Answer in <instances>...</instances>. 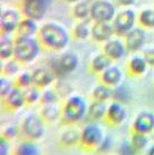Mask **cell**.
<instances>
[{"label": "cell", "mask_w": 154, "mask_h": 155, "mask_svg": "<svg viewBox=\"0 0 154 155\" xmlns=\"http://www.w3.org/2000/svg\"><path fill=\"white\" fill-rule=\"evenodd\" d=\"M56 71L59 74H69L73 73L78 66L79 59L75 53H65L58 58Z\"/></svg>", "instance_id": "5bb4252c"}, {"label": "cell", "mask_w": 154, "mask_h": 155, "mask_svg": "<svg viewBox=\"0 0 154 155\" xmlns=\"http://www.w3.org/2000/svg\"><path fill=\"white\" fill-rule=\"evenodd\" d=\"M55 81V74L45 68H37L32 71V85L38 88H47Z\"/></svg>", "instance_id": "d6986e66"}, {"label": "cell", "mask_w": 154, "mask_h": 155, "mask_svg": "<svg viewBox=\"0 0 154 155\" xmlns=\"http://www.w3.org/2000/svg\"><path fill=\"white\" fill-rule=\"evenodd\" d=\"M126 118H127V112L122 103L114 101L109 104L105 116L106 123L112 126H119L125 122Z\"/></svg>", "instance_id": "8fae6325"}, {"label": "cell", "mask_w": 154, "mask_h": 155, "mask_svg": "<svg viewBox=\"0 0 154 155\" xmlns=\"http://www.w3.org/2000/svg\"><path fill=\"white\" fill-rule=\"evenodd\" d=\"M9 150H10L9 141L1 136V140H0V155L9 154Z\"/></svg>", "instance_id": "b9f144b4"}, {"label": "cell", "mask_w": 154, "mask_h": 155, "mask_svg": "<svg viewBox=\"0 0 154 155\" xmlns=\"http://www.w3.org/2000/svg\"><path fill=\"white\" fill-rule=\"evenodd\" d=\"M16 87L14 85V81L7 76H2L0 78V95L2 98H5L9 93Z\"/></svg>", "instance_id": "e575fe53"}, {"label": "cell", "mask_w": 154, "mask_h": 155, "mask_svg": "<svg viewBox=\"0 0 154 155\" xmlns=\"http://www.w3.org/2000/svg\"><path fill=\"white\" fill-rule=\"evenodd\" d=\"M147 154L149 155H154V144L149 148V151H147Z\"/></svg>", "instance_id": "ee69618b"}, {"label": "cell", "mask_w": 154, "mask_h": 155, "mask_svg": "<svg viewBox=\"0 0 154 155\" xmlns=\"http://www.w3.org/2000/svg\"><path fill=\"white\" fill-rule=\"evenodd\" d=\"M15 40L11 38L9 34H2L0 39V57L2 60L10 59L14 57Z\"/></svg>", "instance_id": "7402d4cb"}, {"label": "cell", "mask_w": 154, "mask_h": 155, "mask_svg": "<svg viewBox=\"0 0 154 155\" xmlns=\"http://www.w3.org/2000/svg\"><path fill=\"white\" fill-rule=\"evenodd\" d=\"M147 66L143 56H133L127 64V71L132 76H142L146 73Z\"/></svg>", "instance_id": "ffe728a7"}, {"label": "cell", "mask_w": 154, "mask_h": 155, "mask_svg": "<svg viewBox=\"0 0 154 155\" xmlns=\"http://www.w3.org/2000/svg\"><path fill=\"white\" fill-rule=\"evenodd\" d=\"M16 154L18 155H38L39 148L32 140L21 142L16 148Z\"/></svg>", "instance_id": "4316f807"}, {"label": "cell", "mask_w": 154, "mask_h": 155, "mask_svg": "<svg viewBox=\"0 0 154 155\" xmlns=\"http://www.w3.org/2000/svg\"><path fill=\"white\" fill-rule=\"evenodd\" d=\"M20 21V12L18 10L12 8H8L4 10L0 17V27H1L2 34H11L16 31Z\"/></svg>", "instance_id": "9c48e42d"}, {"label": "cell", "mask_w": 154, "mask_h": 155, "mask_svg": "<svg viewBox=\"0 0 154 155\" xmlns=\"http://www.w3.org/2000/svg\"><path fill=\"white\" fill-rule=\"evenodd\" d=\"M21 132L25 135V137H27L28 140H40L46 132L45 120L42 118V115L29 114L21 124Z\"/></svg>", "instance_id": "5b68a950"}, {"label": "cell", "mask_w": 154, "mask_h": 155, "mask_svg": "<svg viewBox=\"0 0 154 155\" xmlns=\"http://www.w3.org/2000/svg\"><path fill=\"white\" fill-rule=\"evenodd\" d=\"M32 85V73L30 71H22L21 74L18 75L17 77V86L20 88L30 87Z\"/></svg>", "instance_id": "d590c367"}, {"label": "cell", "mask_w": 154, "mask_h": 155, "mask_svg": "<svg viewBox=\"0 0 154 155\" xmlns=\"http://www.w3.org/2000/svg\"><path fill=\"white\" fill-rule=\"evenodd\" d=\"M74 37L78 40H86L91 35V28L88 25V21L82 20L81 22H78L75 28H74Z\"/></svg>", "instance_id": "4dcf8cb0"}, {"label": "cell", "mask_w": 154, "mask_h": 155, "mask_svg": "<svg viewBox=\"0 0 154 155\" xmlns=\"http://www.w3.org/2000/svg\"><path fill=\"white\" fill-rule=\"evenodd\" d=\"M104 54L111 58L112 60H119L126 55L125 42L119 39H109L104 45Z\"/></svg>", "instance_id": "9a60e30c"}, {"label": "cell", "mask_w": 154, "mask_h": 155, "mask_svg": "<svg viewBox=\"0 0 154 155\" xmlns=\"http://www.w3.org/2000/svg\"><path fill=\"white\" fill-rule=\"evenodd\" d=\"M145 41H146V32L142 27H134L125 35L126 49L132 53L142 49Z\"/></svg>", "instance_id": "30bf717a"}, {"label": "cell", "mask_w": 154, "mask_h": 155, "mask_svg": "<svg viewBox=\"0 0 154 155\" xmlns=\"http://www.w3.org/2000/svg\"><path fill=\"white\" fill-rule=\"evenodd\" d=\"M143 57L144 59L146 60V63L149 66L154 67V48H149L143 51Z\"/></svg>", "instance_id": "60d3db41"}, {"label": "cell", "mask_w": 154, "mask_h": 155, "mask_svg": "<svg viewBox=\"0 0 154 155\" xmlns=\"http://www.w3.org/2000/svg\"><path fill=\"white\" fill-rule=\"evenodd\" d=\"M40 101H42V103L44 105L55 104V103H58V95H57V93L54 89L47 88V89H45L42 93V98H40Z\"/></svg>", "instance_id": "8d00e7d4"}, {"label": "cell", "mask_w": 154, "mask_h": 155, "mask_svg": "<svg viewBox=\"0 0 154 155\" xmlns=\"http://www.w3.org/2000/svg\"><path fill=\"white\" fill-rule=\"evenodd\" d=\"M115 32L111 22H95L91 27V37L96 42H106Z\"/></svg>", "instance_id": "4fadbf2b"}, {"label": "cell", "mask_w": 154, "mask_h": 155, "mask_svg": "<svg viewBox=\"0 0 154 155\" xmlns=\"http://www.w3.org/2000/svg\"><path fill=\"white\" fill-rule=\"evenodd\" d=\"M62 112H63V109L58 106L57 103H55V104H47L42 109L40 115L45 120V122H56L62 116Z\"/></svg>", "instance_id": "d4e9b609"}, {"label": "cell", "mask_w": 154, "mask_h": 155, "mask_svg": "<svg viewBox=\"0 0 154 155\" xmlns=\"http://www.w3.org/2000/svg\"><path fill=\"white\" fill-rule=\"evenodd\" d=\"M18 133H19V128L17 126H15V125H10V126L5 128L1 136L5 137L6 140H8V141H11V140L17 137Z\"/></svg>", "instance_id": "74e56055"}, {"label": "cell", "mask_w": 154, "mask_h": 155, "mask_svg": "<svg viewBox=\"0 0 154 155\" xmlns=\"http://www.w3.org/2000/svg\"><path fill=\"white\" fill-rule=\"evenodd\" d=\"M136 14L132 9H125L117 12L113 19V27L117 35L125 36L131 29L134 28L136 21Z\"/></svg>", "instance_id": "ba28073f"}, {"label": "cell", "mask_w": 154, "mask_h": 155, "mask_svg": "<svg viewBox=\"0 0 154 155\" xmlns=\"http://www.w3.org/2000/svg\"><path fill=\"white\" fill-rule=\"evenodd\" d=\"M16 31L18 37H32L38 31V25L36 20L26 17L25 19H21Z\"/></svg>", "instance_id": "44dd1931"}, {"label": "cell", "mask_w": 154, "mask_h": 155, "mask_svg": "<svg viewBox=\"0 0 154 155\" xmlns=\"http://www.w3.org/2000/svg\"><path fill=\"white\" fill-rule=\"evenodd\" d=\"M64 1H66L68 4H74V2H79V0H64Z\"/></svg>", "instance_id": "f6af8a7d"}, {"label": "cell", "mask_w": 154, "mask_h": 155, "mask_svg": "<svg viewBox=\"0 0 154 155\" xmlns=\"http://www.w3.org/2000/svg\"><path fill=\"white\" fill-rule=\"evenodd\" d=\"M24 92H25V97H26V102L29 105L36 104V103L39 102L40 98H42V93L39 91V88L36 87L35 85H32L30 87L26 88Z\"/></svg>", "instance_id": "d6a6232c"}, {"label": "cell", "mask_w": 154, "mask_h": 155, "mask_svg": "<svg viewBox=\"0 0 154 155\" xmlns=\"http://www.w3.org/2000/svg\"><path fill=\"white\" fill-rule=\"evenodd\" d=\"M115 1L119 6H122V7H130L136 2V0H115Z\"/></svg>", "instance_id": "7bdbcfd3"}, {"label": "cell", "mask_w": 154, "mask_h": 155, "mask_svg": "<svg viewBox=\"0 0 154 155\" xmlns=\"http://www.w3.org/2000/svg\"><path fill=\"white\" fill-rule=\"evenodd\" d=\"M130 141H131V144L133 145V147L135 148V151L142 152L143 150H145L147 147V145L150 143V138H149L147 134L133 132Z\"/></svg>", "instance_id": "83f0119b"}, {"label": "cell", "mask_w": 154, "mask_h": 155, "mask_svg": "<svg viewBox=\"0 0 154 155\" xmlns=\"http://www.w3.org/2000/svg\"><path fill=\"white\" fill-rule=\"evenodd\" d=\"M5 103H6L8 109H10V110H19L20 108H22L25 104H27L26 97H25V92L22 91V88L16 86L5 97Z\"/></svg>", "instance_id": "2e32d148"}, {"label": "cell", "mask_w": 154, "mask_h": 155, "mask_svg": "<svg viewBox=\"0 0 154 155\" xmlns=\"http://www.w3.org/2000/svg\"><path fill=\"white\" fill-rule=\"evenodd\" d=\"M131 98V92L126 86L117 85L115 89H113V99L119 103H127Z\"/></svg>", "instance_id": "1f68e13d"}, {"label": "cell", "mask_w": 154, "mask_h": 155, "mask_svg": "<svg viewBox=\"0 0 154 155\" xmlns=\"http://www.w3.org/2000/svg\"><path fill=\"white\" fill-rule=\"evenodd\" d=\"M104 138L103 128L98 123L88 122L81 132V146L85 150H97Z\"/></svg>", "instance_id": "277c9868"}, {"label": "cell", "mask_w": 154, "mask_h": 155, "mask_svg": "<svg viewBox=\"0 0 154 155\" xmlns=\"http://www.w3.org/2000/svg\"><path fill=\"white\" fill-rule=\"evenodd\" d=\"M50 4L52 0H24L21 11L25 17L39 21L45 17Z\"/></svg>", "instance_id": "52a82bcc"}, {"label": "cell", "mask_w": 154, "mask_h": 155, "mask_svg": "<svg viewBox=\"0 0 154 155\" xmlns=\"http://www.w3.org/2000/svg\"><path fill=\"white\" fill-rule=\"evenodd\" d=\"M111 147H112V138L109 137V136H104L102 143L97 147V151L105 153V152H109L111 150Z\"/></svg>", "instance_id": "ab89813d"}, {"label": "cell", "mask_w": 154, "mask_h": 155, "mask_svg": "<svg viewBox=\"0 0 154 155\" xmlns=\"http://www.w3.org/2000/svg\"><path fill=\"white\" fill-rule=\"evenodd\" d=\"M59 141L60 144L65 147H73L81 143V133L73 128L66 130L60 134Z\"/></svg>", "instance_id": "cb8c5ba5"}, {"label": "cell", "mask_w": 154, "mask_h": 155, "mask_svg": "<svg viewBox=\"0 0 154 155\" xmlns=\"http://www.w3.org/2000/svg\"><path fill=\"white\" fill-rule=\"evenodd\" d=\"M92 97H93L94 101H98V102H107V101L113 98L112 87H109V86H107V85L102 83L101 85H97V86L93 89Z\"/></svg>", "instance_id": "484cf974"}, {"label": "cell", "mask_w": 154, "mask_h": 155, "mask_svg": "<svg viewBox=\"0 0 154 155\" xmlns=\"http://www.w3.org/2000/svg\"><path fill=\"white\" fill-rule=\"evenodd\" d=\"M113 60L105 54H98L92 59L91 61V71L95 74H101L107 69L109 66H112Z\"/></svg>", "instance_id": "603a6c76"}, {"label": "cell", "mask_w": 154, "mask_h": 155, "mask_svg": "<svg viewBox=\"0 0 154 155\" xmlns=\"http://www.w3.org/2000/svg\"><path fill=\"white\" fill-rule=\"evenodd\" d=\"M123 78V73L117 66H109L107 69L101 73V81L109 87H116L121 84Z\"/></svg>", "instance_id": "ac0fdd59"}, {"label": "cell", "mask_w": 154, "mask_h": 155, "mask_svg": "<svg viewBox=\"0 0 154 155\" xmlns=\"http://www.w3.org/2000/svg\"><path fill=\"white\" fill-rule=\"evenodd\" d=\"M136 153L137 152L135 151V148L133 147V145L131 144V141L123 142L119 148V154H122V155H134V154H136Z\"/></svg>", "instance_id": "f35d334b"}, {"label": "cell", "mask_w": 154, "mask_h": 155, "mask_svg": "<svg viewBox=\"0 0 154 155\" xmlns=\"http://www.w3.org/2000/svg\"><path fill=\"white\" fill-rule=\"evenodd\" d=\"M38 39L45 48L57 51L66 48L70 36L64 26L56 22H47L39 28Z\"/></svg>", "instance_id": "6da1fadb"}, {"label": "cell", "mask_w": 154, "mask_h": 155, "mask_svg": "<svg viewBox=\"0 0 154 155\" xmlns=\"http://www.w3.org/2000/svg\"><path fill=\"white\" fill-rule=\"evenodd\" d=\"M137 21L142 28L152 29L154 28V10L153 9H144L139 14Z\"/></svg>", "instance_id": "f1b7e54d"}, {"label": "cell", "mask_w": 154, "mask_h": 155, "mask_svg": "<svg viewBox=\"0 0 154 155\" xmlns=\"http://www.w3.org/2000/svg\"><path fill=\"white\" fill-rule=\"evenodd\" d=\"M73 16L79 20L87 19L88 17H91V6L85 1L77 2L73 8Z\"/></svg>", "instance_id": "f546056e"}, {"label": "cell", "mask_w": 154, "mask_h": 155, "mask_svg": "<svg viewBox=\"0 0 154 155\" xmlns=\"http://www.w3.org/2000/svg\"><path fill=\"white\" fill-rule=\"evenodd\" d=\"M88 105L84 97L78 95L70 96L63 106L62 118L67 124H75L86 118Z\"/></svg>", "instance_id": "3957f363"}, {"label": "cell", "mask_w": 154, "mask_h": 155, "mask_svg": "<svg viewBox=\"0 0 154 155\" xmlns=\"http://www.w3.org/2000/svg\"><path fill=\"white\" fill-rule=\"evenodd\" d=\"M42 42L34 37H17L15 40L14 58L20 64H28L38 58Z\"/></svg>", "instance_id": "7a4b0ae2"}, {"label": "cell", "mask_w": 154, "mask_h": 155, "mask_svg": "<svg viewBox=\"0 0 154 155\" xmlns=\"http://www.w3.org/2000/svg\"><path fill=\"white\" fill-rule=\"evenodd\" d=\"M19 61L14 59H8V61L5 64V66L2 67V73H4V76H7V77H11V76H15L16 74H18V71L20 69L19 67Z\"/></svg>", "instance_id": "836d02e7"}, {"label": "cell", "mask_w": 154, "mask_h": 155, "mask_svg": "<svg viewBox=\"0 0 154 155\" xmlns=\"http://www.w3.org/2000/svg\"><path fill=\"white\" fill-rule=\"evenodd\" d=\"M107 107H109V105L106 104V102L94 101L88 106L86 120L88 122H94V123H98L101 120H105L106 113H107Z\"/></svg>", "instance_id": "e0dca14e"}, {"label": "cell", "mask_w": 154, "mask_h": 155, "mask_svg": "<svg viewBox=\"0 0 154 155\" xmlns=\"http://www.w3.org/2000/svg\"><path fill=\"white\" fill-rule=\"evenodd\" d=\"M132 130L136 133L150 134L154 130V114L151 112H141L132 124Z\"/></svg>", "instance_id": "7c38bea8"}, {"label": "cell", "mask_w": 154, "mask_h": 155, "mask_svg": "<svg viewBox=\"0 0 154 155\" xmlns=\"http://www.w3.org/2000/svg\"><path fill=\"white\" fill-rule=\"evenodd\" d=\"M115 16L116 7L109 0H96L91 4V19L95 22H111Z\"/></svg>", "instance_id": "8992f818"}]
</instances>
